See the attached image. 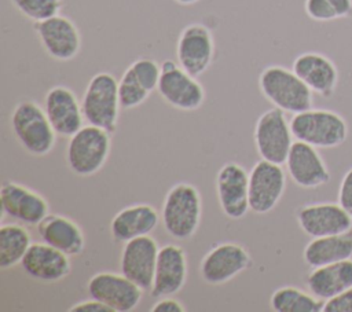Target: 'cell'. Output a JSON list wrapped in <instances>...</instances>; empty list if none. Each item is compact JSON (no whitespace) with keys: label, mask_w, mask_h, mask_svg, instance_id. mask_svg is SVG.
Masks as SVG:
<instances>
[{"label":"cell","mask_w":352,"mask_h":312,"mask_svg":"<svg viewBox=\"0 0 352 312\" xmlns=\"http://www.w3.org/2000/svg\"><path fill=\"white\" fill-rule=\"evenodd\" d=\"M10 126L19 146L33 157H44L55 147L58 135L44 107L33 100H21L14 106Z\"/></svg>","instance_id":"obj_1"},{"label":"cell","mask_w":352,"mask_h":312,"mask_svg":"<svg viewBox=\"0 0 352 312\" xmlns=\"http://www.w3.org/2000/svg\"><path fill=\"white\" fill-rule=\"evenodd\" d=\"M202 216L199 190L191 183L172 186L162 202L161 221L164 230L175 239L187 241L197 232Z\"/></svg>","instance_id":"obj_2"},{"label":"cell","mask_w":352,"mask_h":312,"mask_svg":"<svg viewBox=\"0 0 352 312\" xmlns=\"http://www.w3.org/2000/svg\"><path fill=\"white\" fill-rule=\"evenodd\" d=\"M263 96L286 113H300L314 104V92L293 71L280 65H270L258 76Z\"/></svg>","instance_id":"obj_3"},{"label":"cell","mask_w":352,"mask_h":312,"mask_svg":"<svg viewBox=\"0 0 352 312\" xmlns=\"http://www.w3.org/2000/svg\"><path fill=\"white\" fill-rule=\"evenodd\" d=\"M110 150V132L91 124L82 125L67 140L65 151L66 165L76 176H94L104 166Z\"/></svg>","instance_id":"obj_4"},{"label":"cell","mask_w":352,"mask_h":312,"mask_svg":"<svg viewBox=\"0 0 352 312\" xmlns=\"http://www.w3.org/2000/svg\"><path fill=\"white\" fill-rule=\"evenodd\" d=\"M290 128L294 140L316 148H336L348 137V124L342 115L327 109H308L293 114Z\"/></svg>","instance_id":"obj_5"},{"label":"cell","mask_w":352,"mask_h":312,"mask_svg":"<svg viewBox=\"0 0 352 312\" xmlns=\"http://www.w3.org/2000/svg\"><path fill=\"white\" fill-rule=\"evenodd\" d=\"M81 110L87 124L114 133L118 126L121 110L118 81L107 71H99L88 81L82 98Z\"/></svg>","instance_id":"obj_6"},{"label":"cell","mask_w":352,"mask_h":312,"mask_svg":"<svg viewBox=\"0 0 352 312\" xmlns=\"http://www.w3.org/2000/svg\"><path fill=\"white\" fill-rule=\"evenodd\" d=\"M290 121L286 118V111L272 107L256 121L253 129V140L261 159L283 165L293 144Z\"/></svg>","instance_id":"obj_7"},{"label":"cell","mask_w":352,"mask_h":312,"mask_svg":"<svg viewBox=\"0 0 352 312\" xmlns=\"http://www.w3.org/2000/svg\"><path fill=\"white\" fill-rule=\"evenodd\" d=\"M157 92L170 107L183 111H194L205 102V89L198 78L172 59L161 63Z\"/></svg>","instance_id":"obj_8"},{"label":"cell","mask_w":352,"mask_h":312,"mask_svg":"<svg viewBox=\"0 0 352 312\" xmlns=\"http://www.w3.org/2000/svg\"><path fill=\"white\" fill-rule=\"evenodd\" d=\"M286 190L282 165L260 159L249 172V208L256 214L271 212Z\"/></svg>","instance_id":"obj_9"},{"label":"cell","mask_w":352,"mask_h":312,"mask_svg":"<svg viewBox=\"0 0 352 312\" xmlns=\"http://www.w3.org/2000/svg\"><path fill=\"white\" fill-rule=\"evenodd\" d=\"M252 265L249 252L239 243L223 242L213 246L201 260L199 274L205 283L219 286L230 282Z\"/></svg>","instance_id":"obj_10"},{"label":"cell","mask_w":352,"mask_h":312,"mask_svg":"<svg viewBox=\"0 0 352 312\" xmlns=\"http://www.w3.org/2000/svg\"><path fill=\"white\" fill-rule=\"evenodd\" d=\"M87 291L89 297L99 300L113 312L133 311L144 293V290L124 274L109 271L92 275L87 283Z\"/></svg>","instance_id":"obj_11"},{"label":"cell","mask_w":352,"mask_h":312,"mask_svg":"<svg viewBox=\"0 0 352 312\" xmlns=\"http://www.w3.org/2000/svg\"><path fill=\"white\" fill-rule=\"evenodd\" d=\"M214 40L210 29L199 22L184 26L176 41V60L190 74L199 77L212 65Z\"/></svg>","instance_id":"obj_12"},{"label":"cell","mask_w":352,"mask_h":312,"mask_svg":"<svg viewBox=\"0 0 352 312\" xmlns=\"http://www.w3.org/2000/svg\"><path fill=\"white\" fill-rule=\"evenodd\" d=\"M33 29L43 49L52 59L66 62L78 55L81 36L78 27L70 18L58 14L48 19L34 22Z\"/></svg>","instance_id":"obj_13"},{"label":"cell","mask_w":352,"mask_h":312,"mask_svg":"<svg viewBox=\"0 0 352 312\" xmlns=\"http://www.w3.org/2000/svg\"><path fill=\"white\" fill-rule=\"evenodd\" d=\"M216 194L223 214L231 220L246 216L249 208V172L238 162H226L216 175Z\"/></svg>","instance_id":"obj_14"},{"label":"cell","mask_w":352,"mask_h":312,"mask_svg":"<svg viewBox=\"0 0 352 312\" xmlns=\"http://www.w3.org/2000/svg\"><path fill=\"white\" fill-rule=\"evenodd\" d=\"M296 220L311 238L346 232L352 228V216L337 202H314L296 210Z\"/></svg>","instance_id":"obj_15"},{"label":"cell","mask_w":352,"mask_h":312,"mask_svg":"<svg viewBox=\"0 0 352 312\" xmlns=\"http://www.w3.org/2000/svg\"><path fill=\"white\" fill-rule=\"evenodd\" d=\"M160 246L150 235L126 241L120 254V269L142 290L150 291Z\"/></svg>","instance_id":"obj_16"},{"label":"cell","mask_w":352,"mask_h":312,"mask_svg":"<svg viewBox=\"0 0 352 312\" xmlns=\"http://www.w3.org/2000/svg\"><path fill=\"white\" fill-rule=\"evenodd\" d=\"M0 205L4 216L25 225H37L50 213L48 202L41 194L15 181H3Z\"/></svg>","instance_id":"obj_17"},{"label":"cell","mask_w":352,"mask_h":312,"mask_svg":"<svg viewBox=\"0 0 352 312\" xmlns=\"http://www.w3.org/2000/svg\"><path fill=\"white\" fill-rule=\"evenodd\" d=\"M285 165L293 183L301 188H318L330 181L324 159L318 148L308 143L294 140Z\"/></svg>","instance_id":"obj_18"},{"label":"cell","mask_w":352,"mask_h":312,"mask_svg":"<svg viewBox=\"0 0 352 312\" xmlns=\"http://www.w3.org/2000/svg\"><path fill=\"white\" fill-rule=\"evenodd\" d=\"M187 256L183 247L175 243L161 246L150 290L151 296L161 298L179 293L187 282Z\"/></svg>","instance_id":"obj_19"},{"label":"cell","mask_w":352,"mask_h":312,"mask_svg":"<svg viewBox=\"0 0 352 312\" xmlns=\"http://www.w3.org/2000/svg\"><path fill=\"white\" fill-rule=\"evenodd\" d=\"M44 111L58 136L70 137L81 126L84 120L81 100L66 85L51 87L44 98Z\"/></svg>","instance_id":"obj_20"},{"label":"cell","mask_w":352,"mask_h":312,"mask_svg":"<svg viewBox=\"0 0 352 312\" xmlns=\"http://www.w3.org/2000/svg\"><path fill=\"white\" fill-rule=\"evenodd\" d=\"M23 272L34 280L55 283L72 272L70 257L41 242H33L21 261Z\"/></svg>","instance_id":"obj_21"},{"label":"cell","mask_w":352,"mask_h":312,"mask_svg":"<svg viewBox=\"0 0 352 312\" xmlns=\"http://www.w3.org/2000/svg\"><path fill=\"white\" fill-rule=\"evenodd\" d=\"M292 69L314 93L330 98L336 92L338 70L326 55L320 52H302L293 60Z\"/></svg>","instance_id":"obj_22"},{"label":"cell","mask_w":352,"mask_h":312,"mask_svg":"<svg viewBox=\"0 0 352 312\" xmlns=\"http://www.w3.org/2000/svg\"><path fill=\"white\" fill-rule=\"evenodd\" d=\"M37 234L44 243L60 250L69 257H77L84 252V232L81 227L67 216L48 213L37 224Z\"/></svg>","instance_id":"obj_23"},{"label":"cell","mask_w":352,"mask_h":312,"mask_svg":"<svg viewBox=\"0 0 352 312\" xmlns=\"http://www.w3.org/2000/svg\"><path fill=\"white\" fill-rule=\"evenodd\" d=\"M161 220V214L150 203L128 205L110 221V235L116 242L125 243L133 238L150 235Z\"/></svg>","instance_id":"obj_24"},{"label":"cell","mask_w":352,"mask_h":312,"mask_svg":"<svg viewBox=\"0 0 352 312\" xmlns=\"http://www.w3.org/2000/svg\"><path fill=\"white\" fill-rule=\"evenodd\" d=\"M307 287L323 301L352 287V258L312 268Z\"/></svg>","instance_id":"obj_25"},{"label":"cell","mask_w":352,"mask_h":312,"mask_svg":"<svg viewBox=\"0 0 352 312\" xmlns=\"http://www.w3.org/2000/svg\"><path fill=\"white\" fill-rule=\"evenodd\" d=\"M302 258L311 268L352 258V228L342 234L312 238L302 250Z\"/></svg>","instance_id":"obj_26"},{"label":"cell","mask_w":352,"mask_h":312,"mask_svg":"<svg viewBox=\"0 0 352 312\" xmlns=\"http://www.w3.org/2000/svg\"><path fill=\"white\" fill-rule=\"evenodd\" d=\"M32 236L22 223H3L0 227V268L10 269L21 264L32 245Z\"/></svg>","instance_id":"obj_27"},{"label":"cell","mask_w":352,"mask_h":312,"mask_svg":"<svg viewBox=\"0 0 352 312\" xmlns=\"http://www.w3.org/2000/svg\"><path fill=\"white\" fill-rule=\"evenodd\" d=\"M271 309L275 312H323L324 301L309 290L283 286L276 289L270 298Z\"/></svg>","instance_id":"obj_28"},{"label":"cell","mask_w":352,"mask_h":312,"mask_svg":"<svg viewBox=\"0 0 352 312\" xmlns=\"http://www.w3.org/2000/svg\"><path fill=\"white\" fill-rule=\"evenodd\" d=\"M305 14L316 22L352 16V0H305Z\"/></svg>","instance_id":"obj_29"},{"label":"cell","mask_w":352,"mask_h":312,"mask_svg":"<svg viewBox=\"0 0 352 312\" xmlns=\"http://www.w3.org/2000/svg\"><path fill=\"white\" fill-rule=\"evenodd\" d=\"M11 4L29 21L40 22L60 14L62 0H10Z\"/></svg>","instance_id":"obj_30"},{"label":"cell","mask_w":352,"mask_h":312,"mask_svg":"<svg viewBox=\"0 0 352 312\" xmlns=\"http://www.w3.org/2000/svg\"><path fill=\"white\" fill-rule=\"evenodd\" d=\"M118 96L121 109L129 110L139 107L143 102L147 100L150 92H147L142 84L136 80L135 74L129 67L122 73L121 78L118 80Z\"/></svg>","instance_id":"obj_31"},{"label":"cell","mask_w":352,"mask_h":312,"mask_svg":"<svg viewBox=\"0 0 352 312\" xmlns=\"http://www.w3.org/2000/svg\"><path fill=\"white\" fill-rule=\"evenodd\" d=\"M128 67L147 92L151 93L157 91L161 76V65L157 60L151 58H138Z\"/></svg>","instance_id":"obj_32"},{"label":"cell","mask_w":352,"mask_h":312,"mask_svg":"<svg viewBox=\"0 0 352 312\" xmlns=\"http://www.w3.org/2000/svg\"><path fill=\"white\" fill-rule=\"evenodd\" d=\"M323 312H352V287L326 300Z\"/></svg>","instance_id":"obj_33"},{"label":"cell","mask_w":352,"mask_h":312,"mask_svg":"<svg viewBox=\"0 0 352 312\" xmlns=\"http://www.w3.org/2000/svg\"><path fill=\"white\" fill-rule=\"evenodd\" d=\"M338 203L352 216V168L342 176L338 187Z\"/></svg>","instance_id":"obj_34"},{"label":"cell","mask_w":352,"mask_h":312,"mask_svg":"<svg viewBox=\"0 0 352 312\" xmlns=\"http://www.w3.org/2000/svg\"><path fill=\"white\" fill-rule=\"evenodd\" d=\"M151 312H186V308L180 301L173 298L172 296L161 297L157 302L153 304Z\"/></svg>","instance_id":"obj_35"},{"label":"cell","mask_w":352,"mask_h":312,"mask_svg":"<svg viewBox=\"0 0 352 312\" xmlns=\"http://www.w3.org/2000/svg\"><path fill=\"white\" fill-rule=\"evenodd\" d=\"M69 311L70 312H113L107 305H104L103 302L92 297H89V300H84L74 304L73 307H70Z\"/></svg>","instance_id":"obj_36"},{"label":"cell","mask_w":352,"mask_h":312,"mask_svg":"<svg viewBox=\"0 0 352 312\" xmlns=\"http://www.w3.org/2000/svg\"><path fill=\"white\" fill-rule=\"evenodd\" d=\"M173 1L177 3V4H180V5H191V4L198 3L199 0H173Z\"/></svg>","instance_id":"obj_37"}]
</instances>
